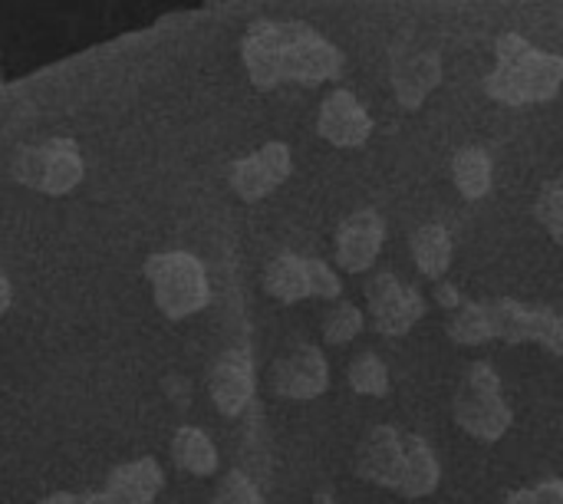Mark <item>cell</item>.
Returning <instances> with one entry per match:
<instances>
[{
	"label": "cell",
	"instance_id": "6da1fadb",
	"mask_svg": "<svg viewBox=\"0 0 563 504\" xmlns=\"http://www.w3.org/2000/svg\"><path fill=\"white\" fill-rule=\"evenodd\" d=\"M241 59L257 89L320 86L343 73L340 46L300 20H257L241 40Z\"/></svg>",
	"mask_w": 563,
	"mask_h": 504
},
{
	"label": "cell",
	"instance_id": "7a4b0ae2",
	"mask_svg": "<svg viewBox=\"0 0 563 504\" xmlns=\"http://www.w3.org/2000/svg\"><path fill=\"white\" fill-rule=\"evenodd\" d=\"M356 475L376 489L419 502L439 489L442 465L422 436L396 426H376L356 449Z\"/></svg>",
	"mask_w": 563,
	"mask_h": 504
},
{
	"label": "cell",
	"instance_id": "3957f363",
	"mask_svg": "<svg viewBox=\"0 0 563 504\" xmlns=\"http://www.w3.org/2000/svg\"><path fill=\"white\" fill-rule=\"evenodd\" d=\"M498 63L485 76V92L501 106L551 102L563 89V56L538 50L521 33L498 36Z\"/></svg>",
	"mask_w": 563,
	"mask_h": 504
},
{
	"label": "cell",
	"instance_id": "277c9868",
	"mask_svg": "<svg viewBox=\"0 0 563 504\" xmlns=\"http://www.w3.org/2000/svg\"><path fill=\"white\" fill-rule=\"evenodd\" d=\"M155 310L165 320H188L198 317L211 304V284L201 258L191 251H162L152 254L142 267Z\"/></svg>",
	"mask_w": 563,
	"mask_h": 504
},
{
	"label": "cell",
	"instance_id": "5b68a950",
	"mask_svg": "<svg viewBox=\"0 0 563 504\" xmlns=\"http://www.w3.org/2000/svg\"><path fill=\"white\" fill-rule=\"evenodd\" d=\"M455 423L478 442H501L515 423L501 393V376L492 363H472L455 393Z\"/></svg>",
	"mask_w": 563,
	"mask_h": 504
},
{
	"label": "cell",
	"instance_id": "8992f818",
	"mask_svg": "<svg viewBox=\"0 0 563 504\" xmlns=\"http://www.w3.org/2000/svg\"><path fill=\"white\" fill-rule=\"evenodd\" d=\"M10 172H13V178L23 188H33L40 195L59 198V195H69L82 182L86 165H82V155H79L76 142H69V139H46L40 145L16 149L13 162H10Z\"/></svg>",
	"mask_w": 563,
	"mask_h": 504
},
{
	"label": "cell",
	"instance_id": "52a82bcc",
	"mask_svg": "<svg viewBox=\"0 0 563 504\" xmlns=\"http://www.w3.org/2000/svg\"><path fill=\"white\" fill-rule=\"evenodd\" d=\"M495 340H505L511 347L518 343H538L563 360V310L544 304H525L515 297L488 300Z\"/></svg>",
	"mask_w": 563,
	"mask_h": 504
},
{
	"label": "cell",
	"instance_id": "ba28073f",
	"mask_svg": "<svg viewBox=\"0 0 563 504\" xmlns=\"http://www.w3.org/2000/svg\"><path fill=\"white\" fill-rule=\"evenodd\" d=\"M366 310H369V327L379 337L399 340L426 317L429 304L416 287H406L396 274L383 271L366 284Z\"/></svg>",
	"mask_w": 563,
	"mask_h": 504
},
{
	"label": "cell",
	"instance_id": "9c48e42d",
	"mask_svg": "<svg viewBox=\"0 0 563 504\" xmlns=\"http://www.w3.org/2000/svg\"><path fill=\"white\" fill-rule=\"evenodd\" d=\"M267 386L274 396L290 403H310L320 399L330 390V363L320 347L300 343L280 360H274L267 373Z\"/></svg>",
	"mask_w": 563,
	"mask_h": 504
},
{
	"label": "cell",
	"instance_id": "30bf717a",
	"mask_svg": "<svg viewBox=\"0 0 563 504\" xmlns=\"http://www.w3.org/2000/svg\"><path fill=\"white\" fill-rule=\"evenodd\" d=\"M294 172V155L287 142H267L257 152L238 158L228 172L231 191L241 201H261L271 191H277Z\"/></svg>",
	"mask_w": 563,
	"mask_h": 504
},
{
	"label": "cell",
	"instance_id": "8fae6325",
	"mask_svg": "<svg viewBox=\"0 0 563 504\" xmlns=\"http://www.w3.org/2000/svg\"><path fill=\"white\" fill-rule=\"evenodd\" d=\"M254 390H257L254 360L244 347H231L211 363L208 396L224 419H238L254 403Z\"/></svg>",
	"mask_w": 563,
	"mask_h": 504
},
{
	"label": "cell",
	"instance_id": "7c38bea8",
	"mask_svg": "<svg viewBox=\"0 0 563 504\" xmlns=\"http://www.w3.org/2000/svg\"><path fill=\"white\" fill-rule=\"evenodd\" d=\"M383 244H386L383 215L373 211V208H360V211H353V215H346L340 221L336 238H333V254H336V264L346 274H366L379 261Z\"/></svg>",
	"mask_w": 563,
	"mask_h": 504
},
{
	"label": "cell",
	"instance_id": "4fadbf2b",
	"mask_svg": "<svg viewBox=\"0 0 563 504\" xmlns=\"http://www.w3.org/2000/svg\"><path fill=\"white\" fill-rule=\"evenodd\" d=\"M317 132L336 149H360L373 135V116L350 89H333L317 112Z\"/></svg>",
	"mask_w": 563,
	"mask_h": 504
},
{
	"label": "cell",
	"instance_id": "5bb4252c",
	"mask_svg": "<svg viewBox=\"0 0 563 504\" xmlns=\"http://www.w3.org/2000/svg\"><path fill=\"white\" fill-rule=\"evenodd\" d=\"M442 83V59L429 50H406L393 59V89L402 109H419Z\"/></svg>",
	"mask_w": 563,
	"mask_h": 504
},
{
	"label": "cell",
	"instance_id": "9a60e30c",
	"mask_svg": "<svg viewBox=\"0 0 563 504\" xmlns=\"http://www.w3.org/2000/svg\"><path fill=\"white\" fill-rule=\"evenodd\" d=\"M162 489H165V472L158 459L148 456L115 465L102 485L106 498L112 504H155Z\"/></svg>",
	"mask_w": 563,
	"mask_h": 504
},
{
	"label": "cell",
	"instance_id": "2e32d148",
	"mask_svg": "<svg viewBox=\"0 0 563 504\" xmlns=\"http://www.w3.org/2000/svg\"><path fill=\"white\" fill-rule=\"evenodd\" d=\"M168 449H172L175 469H181L185 475L208 479L221 469V452H218L214 439L198 426H178Z\"/></svg>",
	"mask_w": 563,
	"mask_h": 504
},
{
	"label": "cell",
	"instance_id": "e0dca14e",
	"mask_svg": "<svg viewBox=\"0 0 563 504\" xmlns=\"http://www.w3.org/2000/svg\"><path fill=\"white\" fill-rule=\"evenodd\" d=\"M264 291H267V297H274L280 304L307 300L310 297L307 258H300L294 251H280L277 258H271V264L264 267Z\"/></svg>",
	"mask_w": 563,
	"mask_h": 504
},
{
	"label": "cell",
	"instance_id": "ac0fdd59",
	"mask_svg": "<svg viewBox=\"0 0 563 504\" xmlns=\"http://www.w3.org/2000/svg\"><path fill=\"white\" fill-rule=\"evenodd\" d=\"M452 254H455V241H452L445 224L429 221V224L416 228V234H412V261H416L422 277L445 281V274L452 267Z\"/></svg>",
	"mask_w": 563,
	"mask_h": 504
},
{
	"label": "cell",
	"instance_id": "d6986e66",
	"mask_svg": "<svg viewBox=\"0 0 563 504\" xmlns=\"http://www.w3.org/2000/svg\"><path fill=\"white\" fill-rule=\"evenodd\" d=\"M452 182H455L459 195L468 198V201L488 198L492 182H495L492 155H488L482 145H465V149H459L455 158H452Z\"/></svg>",
	"mask_w": 563,
	"mask_h": 504
},
{
	"label": "cell",
	"instance_id": "ffe728a7",
	"mask_svg": "<svg viewBox=\"0 0 563 504\" xmlns=\"http://www.w3.org/2000/svg\"><path fill=\"white\" fill-rule=\"evenodd\" d=\"M445 330H449V337H452L459 347H485V343L495 340L492 310H488V304H482V300H465L459 310H452Z\"/></svg>",
	"mask_w": 563,
	"mask_h": 504
},
{
	"label": "cell",
	"instance_id": "44dd1931",
	"mask_svg": "<svg viewBox=\"0 0 563 504\" xmlns=\"http://www.w3.org/2000/svg\"><path fill=\"white\" fill-rule=\"evenodd\" d=\"M363 330H366V310H360L353 300H336L323 317V340L330 347L353 343Z\"/></svg>",
	"mask_w": 563,
	"mask_h": 504
},
{
	"label": "cell",
	"instance_id": "7402d4cb",
	"mask_svg": "<svg viewBox=\"0 0 563 504\" xmlns=\"http://www.w3.org/2000/svg\"><path fill=\"white\" fill-rule=\"evenodd\" d=\"M350 390L360 393V396H386L389 393V370L386 363L376 357V353H360L353 363H350Z\"/></svg>",
	"mask_w": 563,
	"mask_h": 504
},
{
	"label": "cell",
	"instance_id": "603a6c76",
	"mask_svg": "<svg viewBox=\"0 0 563 504\" xmlns=\"http://www.w3.org/2000/svg\"><path fill=\"white\" fill-rule=\"evenodd\" d=\"M534 215H538L541 228H544L558 244H563V175L551 178V182L541 188L538 205H534Z\"/></svg>",
	"mask_w": 563,
	"mask_h": 504
},
{
	"label": "cell",
	"instance_id": "cb8c5ba5",
	"mask_svg": "<svg viewBox=\"0 0 563 504\" xmlns=\"http://www.w3.org/2000/svg\"><path fill=\"white\" fill-rule=\"evenodd\" d=\"M211 504H267L261 489L241 472V469H231L221 475V482L214 485V495Z\"/></svg>",
	"mask_w": 563,
	"mask_h": 504
},
{
	"label": "cell",
	"instance_id": "d4e9b609",
	"mask_svg": "<svg viewBox=\"0 0 563 504\" xmlns=\"http://www.w3.org/2000/svg\"><path fill=\"white\" fill-rule=\"evenodd\" d=\"M307 267H310V297L340 300V294H343L340 274H336L327 261H320V258H307Z\"/></svg>",
	"mask_w": 563,
	"mask_h": 504
},
{
	"label": "cell",
	"instance_id": "484cf974",
	"mask_svg": "<svg viewBox=\"0 0 563 504\" xmlns=\"http://www.w3.org/2000/svg\"><path fill=\"white\" fill-rule=\"evenodd\" d=\"M528 492H531V504H563V479H544Z\"/></svg>",
	"mask_w": 563,
	"mask_h": 504
},
{
	"label": "cell",
	"instance_id": "4316f807",
	"mask_svg": "<svg viewBox=\"0 0 563 504\" xmlns=\"http://www.w3.org/2000/svg\"><path fill=\"white\" fill-rule=\"evenodd\" d=\"M435 304L442 307V310H459L462 304H465V294L459 291V284H449V281H439V287H435Z\"/></svg>",
	"mask_w": 563,
	"mask_h": 504
},
{
	"label": "cell",
	"instance_id": "83f0119b",
	"mask_svg": "<svg viewBox=\"0 0 563 504\" xmlns=\"http://www.w3.org/2000/svg\"><path fill=\"white\" fill-rule=\"evenodd\" d=\"M10 300H13V291H10V281H7V274L0 271V317L10 310Z\"/></svg>",
	"mask_w": 563,
	"mask_h": 504
},
{
	"label": "cell",
	"instance_id": "f1b7e54d",
	"mask_svg": "<svg viewBox=\"0 0 563 504\" xmlns=\"http://www.w3.org/2000/svg\"><path fill=\"white\" fill-rule=\"evenodd\" d=\"M36 504H79V495H73V492H53V495L40 498Z\"/></svg>",
	"mask_w": 563,
	"mask_h": 504
},
{
	"label": "cell",
	"instance_id": "f546056e",
	"mask_svg": "<svg viewBox=\"0 0 563 504\" xmlns=\"http://www.w3.org/2000/svg\"><path fill=\"white\" fill-rule=\"evenodd\" d=\"M79 504H112L106 498V492L102 489H92V492H82L79 495Z\"/></svg>",
	"mask_w": 563,
	"mask_h": 504
},
{
	"label": "cell",
	"instance_id": "4dcf8cb0",
	"mask_svg": "<svg viewBox=\"0 0 563 504\" xmlns=\"http://www.w3.org/2000/svg\"><path fill=\"white\" fill-rule=\"evenodd\" d=\"M501 504H531V492L528 489H518V492H511Z\"/></svg>",
	"mask_w": 563,
	"mask_h": 504
},
{
	"label": "cell",
	"instance_id": "1f68e13d",
	"mask_svg": "<svg viewBox=\"0 0 563 504\" xmlns=\"http://www.w3.org/2000/svg\"><path fill=\"white\" fill-rule=\"evenodd\" d=\"M313 504H340L333 495H327V492H320L317 498H313Z\"/></svg>",
	"mask_w": 563,
	"mask_h": 504
},
{
	"label": "cell",
	"instance_id": "d6a6232c",
	"mask_svg": "<svg viewBox=\"0 0 563 504\" xmlns=\"http://www.w3.org/2000/svg\"><path fill=\"white\" fill-rule=\"evenodd\" d=\"M0 79H3V76H0Z\"/></svg>",
	"mask_w": 563,
	"mask_h": 504
}]
</instances>
